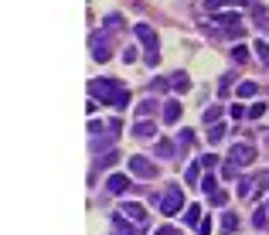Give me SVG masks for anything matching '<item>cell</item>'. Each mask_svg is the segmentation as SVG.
Here are the masks:
<instances>
[{"mask_svg":"<svg viewBox=\"0 0 269 235\" xmlns=\"http://www.w3.org/2000/svg\"><path fill=\"white\" fill-rule=\"evenodd\" d=\"M143 62H146V65H150V68H157V65H160V51H157V48H146Z\"/></svg>","mask_w":269,"mask_h":235,"instance_id":"27","label":"cell"},{"mask_svg":"<svg viewBox=\"0 0 269 235\" xmlns=\"http://www.w3.org/2000/svg\"><path fill=\"white\" fill-rule=\"evenodd\" d=\"M170 89H174V92H188L191 89L188 72H174V75H170Z\"/></svg>","mask_w":269,"mask_h":235,"instance_id":"13","label":"cell"},{"mask_svg":"<svg viewBox=\"0 0 269 235\" xmlns=\"http://www.w3.org/2000/svg\"><path fill=\"white\" fill-rule=\"evenodd\" d=\"M249 0H204V11L208 14H218L225 11V7H246Z\"/></svg>","mask_w":269,"mask_h":235,"instance_id":"9","label":"cell"},{"mask_svg":"<svg viewBox=\"0 0 269 235\" xmlns=\"http://www.w3.org/2000/svg\"><path fill=\"white\" fill-rule=\"evenodd\" d=\"M170 85V78H157V82H154V85H150V92H164Z\"/></svg>","mask_w":269,"mask_h":235,"instance_id":"32","label":"cell"},{"mask_svg":"<svg viewBox=\"0 0 269 235\" xmlns=\"http://www.w3.org/2000/svg\"><path fill=\"white\" fill-rule=\"evenodd\" d=\"M177 120H181V102L177 99H167V102H164V123L174 126Z\"/></svg>","mask_w":269,"mask_h":235,"instance_id":"12","label":"cell"},{"mask_svg":"<svg viewBox=\"0 0 269 235\" xmlns=\"http://www.w3.org/2000/svg\"><path fill=\"white\" fill-rule=\"evenodd\" d=\"M112 235H143V225L130 222V218H123V215L116 212L112 215Z\"/></svg>","mask_w":269,"mask_h":235,"instance_id":"6","label":"cell"},{"mask_svg":"<svg viewBox=\"0 0 269 235\" xmlns=\"http://www.w3.org/2000/svg\"><path fill=\"white\" fill-rule=\"evenodd\" d=\"M256 82H242V85H238V89H235V96H238V99H252V96H256Z\"/></svg>","mask_w":269,"mask_h":235,"instance_id":"17","label":"cell"},{"mask_svg":"<svg viewBox=\"0 0 269 235\" xmlns=\"http://www.w3.org/2000/svg\"><path fill=\"white\" fill-rule=\"evenodd\" d=\"M232 58H235L238 65H242V62H249V48L246 45H235V48H232Z\"/></svg>","mask_w":269,"mask_h":235,"instance_id":"29","label":"cell"},{"mask_svg":"<svg viewBox=\"0 0 269 235\" xmlns=\"http://www.w3.org/2000/svg\"><path fill=\"white\" fill-rule=\"evenodd\" d=\"M119 27H123V17H119V14H106V31L116 34Z\"/></svg>","mask_w":269,"mask_h":235,"instance_id":"20","label":"cell"},{"mask_svg":"<svg viewBox=\"0 0 269 235\" xmlns=\"http://www.w3.org/2000/svg\"><path fill=\"white\" fill-rule=\"evenodd\" d=\"M222 232H225V235L238 232V215H235V212H225V218H222Z\"/></svg>","mask_w":269,"mask_h":235,"instance_id":"15","label":"cell"},{"mask_svg":"<svg viewBox=\"0 0 269 235\" xmlns=\"http://www.w3.org/2000/svg\"><path fill=\"white\" fill-rule=\"evenodd\" d=\"M249 116H252V120L266 116V102H256V106H249Z\"/></svg>","mask_w":269,"mask_h":235,"instance_id":"30","label":"cell"},{"mask_svg":"<svg viewBox=\"0 0 269 235\" xmlns=\"http://www.w3.org/2000/svg\"><path fill=\"white\" fill-rule=\"evenodd\" d=\"M201 120H204V126H215L222 120V106H208V109L201 112Z\"/></svg>","mask_w":269,"mask_h":235,"instance_id":"16","label":"cell"},{"mask_svg":"<svg viewBox=\"0 0 269 235\" xmlns=\"http://www.w3.org/2000/svg\"><path fill=\"white\" fill-rule=\"evenodd\" d=\"M130 170H133L136 178H146V181H154L157 178V164H154V160H146V157H130Z\"/></svg>","mask_w":269,"mask_h":235,"instance_id":"5","label":"cell"},{"mask_svg":"<svg viewBox=\"0 0 269 235\" xmlns=\"http://www.w3.org/2000/svg\"><path fill=\"white\" fill-rule=\"evenodd\" d=\"M154 109H157V102H154V99H150V102H140V106H136V116H140V120H146Z\"/></svg>","mask_w":269,"mask_h":235,"instance_id":"26","label":"cell"},{"mask_svg":"<svg viewBox=\"0 0 269 235\" xmlns=\"http://www.w3.org/2000/svg\"><path fill=\"white\" fill-rule=\"evenodd\" d=\"M181 208H184V191H181V184H170V188L164 191V198H160V215L174 218Z\"/></svg>","mask_w":269,"mask_h":235,"instance_id":"2","label":"cell"},{"mask_svg":"<svg viewBox=\"0 0 269 235\" xmlns=\"http://www.w3.org/2000/svg\"><path fill=\"white\" fill-rule=\"evenodd\" d=\"M106 191H109V194H126V191H130V178H126V174H109Z\"/></svg>","mask_w":269,"mask_h":235,"instance_id":"8","label":"cell"},{"mask_svg":"<svg viewBox=\"0 0 269 235\" xmlns=\"http://www.w3.org/2000/svg\"><path fill=\"white\" fill-rule=\"evenodd\" d=\"M252 48H256V58H259V62H262V65H269V45H266V41L259 38V41H256Z\"/></svg>","mask_w":269,"mask_h":235,"instance_id":"19","label":"cell"},{"mask_svg":"<svg viewBox=\"0 0 269 235\" xmlns=\"http://www.w3.org/2000/svg\"><path fill=\"white\" fill-rule=\"evenodd\" d=\"M154 235H181V232H177V228H170V225H164V228H157Z\"/></svg>","mask_w":269,"mask_h":235,"instance_id":"38","label":"cell"},{"mask_svg":"<svg viewBox=\"0 0 269 235\" xmlns=\"http://www.w3.org/2000/svg\"><path fill=\"white\" fill-rule=\"evenodd\" d=\"M116 160H119V154H116V150H109V154L96 157V164H99V167H112V164H116Z\"/></svg>","mask_w":269,"mask_h":235,"instance_id":"24","label":"cell"},{"mask_svg":"<svg viewBox=\"0 0 269 235\" xmlns=\"http://www.w3.org/2000/svg\"><path fill=\"white\" fill-rule=\"evenodd\" d=\"M123 62H126V65H133V62H136V51H133V48H123Z\"/></svg>","mask_w":269,"mask_h":235,"instance_id":"36","label":"cell"},{"mask_svg":"<svg viewBox=\"0 0 269 235\" xmlns=\"http://www.w3.org/2000/svg\"><path fill=\"white\" fill-rule=\"evenodd\" d=\"M228 160H232V164H238V167H249V164L256 160V146L246 143V140H242V143H232V150H228Z\"/></svg>","mask_w":269,"mask_h":235,"instance_id":"3","label":"cell"},{"mask_svg":"<svg viewBox=\"0 0 269 235\" xmlns=\"http://www.w3.org/2000/svg\"><path fill=\"white\" fill-rule=\"evenodd\" d=\"M222 136H225V123H215L212 130H208V143H218Z\"/></svg>","mask_w":269,"mask_h":235,"instance_id":"25","label":"cell"},{"mask_svg":"<svg viewBox=\"0 0 269 235\" xmlns=\"http://www.w3.org/2000/svg\"><path fill=\"white\" fill-rule=\"evenodd\" d=\"M184 222H188V225H201V208H198V204H191L188 212H184Z\"/></svg>","mask_w":269,"mask_h":235,"instance_id":"21","label":"cell"},{"mask_svg":"<svg viewBox=\"0 0 269 235\" xmlns=\"http://www.w3.org/2000/svg\"><path fill=\"white\" fill-rule=\"evenodd\" d=\"M228 89H232V75H225V78H222V85H218V96L225 99V96H228Z\"/></svg>","mask_w":269,"mask_h":235,"instance_id":"31","label":"cell"},{"mask_svg":"<svg viewBox=\"0 0 269 235\" xmlns=\"http://www.w3.org/2000/svg\"><path fill=\"white\" fill-rule=\"evenodd\" d=\"M119 215H123V218H130V222H136V225H146L143 204H136V201H126L123 208H119Z\"/></svg>","mask_w":269,"mask_h":235,"instance_id":"7","label":"cell"},{"mask_svg":"<svg viewBox=\"0 0 269 235\" xmlns=\"http://www.w3.org/2000/svg\"><path fill=\"white\" fill-rule=\"evenodd\" d=\"M89 96H96L99 102H109L116 109H123L130 102V89H126L119 78H92L89 82Z\"/></svg>","mask_w":269,"mask_h":235,"instance_id":"1","label":"cell"},{"mask_svg":"<svg viewBox=\"0 0 269 235\" xmlns=\"http://www.w3.org/2000/svg\"><path fill=\"white\" fill-rule=\"evenodd\" d=\"M228 112H232L235 120H242V116H249V109H246V106H238V102H235V106H232V109H228Z\"/></svg>","mask_w":269,"mask_h":235,"instance_id":"34","label":"cell"},{"mask_svg":"<svg viewBox=\"0 0 269 235\" xmlns=\"http://www.w3.org/2000/svg\"><path fill=\"white\" fill-rule=\"evenodd\" d=\"M198 232H201V235H212V218H204V222L198 225Z\"/></svg>","mask_w":269,"mask_h":235,"instance_id":"37","label":"cell"},{"mask_svg":"<svg viewBox=\"0 0 269 235\" xmlns=\"http://www.w3.org/2000/svg\"><path fill=\"white\" fill-rule=\"evenodd\" d=\"M92 58L96 62H109V55H112V41H109V31H99V34H92Z\"/></svg>","mask_w":269,"mask_h":235,"instance_id":"4","label":"cell"},{"mask_svg":"<svg viewBox=\"0 0 269 235\" xmlns=\"http://www.w3.org/2000/svg\"><path fill=\"white\" fill-rule=\"evenodd\" d=\"M154 154H157V157H174V143H170V140H157Z\"/></svg>","mask_w":269,"mask_h":235,"instance_id":"18","label":"cell"},{"mask_svg":"<svg viewBox=\"0 0 269 235\" xmlns=\"http://www.w3.org/2000/svg\"><path fill=\"white\" fill-rule=\"evenodd\" d=\"M215 17V24H218V27H235L238 21H242V17H238V11H218V14H212Z\"/></svg>","mask_w":269,"mask_h":235,"instance_id":"11","label":"cell"},{"mask_svg":"<svg viewBox=\"0 0 269 235\" xmlns=\"http://www.w3.org/2000/svg\"><path fill=\"white\" fill-rule=\"evenodd\" d=\"M177 143L191 146V143H194V133H188V130H184V133H177Z\"/></svg>","mask_w":269,"mask_h":235,"instance_id":"35","label":"cell"},{"mask_svg":"<svg viewBox=\"0 0 269 235\" xmlns=\"http://www.w3.org/2000/svg\"><path fill=\"white\" fill-rule=\"evenodd\" d=\"M208 201H212L215 208H222V204L228 201V191H222V188H218V191H212V194H208Z\"/></svg>","mask_w":269,"mask_h":235,"instance_id":"23","label":"cell"},{"mask_svg":"<svg viewBox=\"0 0 269 235\" xmlns=\"http://www.w3.org/2000/svg\"><path fill=\"white\" fill-rule=\"evenodd\" d=\"M133 34L140 38V41H143L146 48H157V34H154V27H150V24H136Z\"/></svg>","mask_w":269,"mask_h":235,"instance_id":"10","label":"cell"},{"mask_svg":"<svg viewBox=\"0 0 269 235\" xmlns=\"http://www.w3.org/2000/svg\"><path fill=\"white\" fill-rule=\"evenodd\" d=\"M198 188H201V191H204V194H212V191H218V181H215V178H212V174H204V178H201V181H198Z\"/></svg>","mask_w":269,"mask_h":235,"instance_id":"22","label":"cell"},{"mask_svg":"<svg viewBox=\"0 0 269 235\" xmlns=\"http://www.w3.org/2000/svg\"><path fill=\"white\" fill-rule=\"evenodd\" d=\"M184 178H188V184H198V181H201V160H198L194 167H188V174H184Z\"/></svg>","mask_w":269,"mask_h":235,"instance_id":"28","label":"cell"},{"mask_svg":"<svg viewBox=\"0 0 269 235\" xmlns=\"http://www.w3.org/2000/svg\"><path fill=\"white\" fill-rule=\"evenodd\" d=\"M215 164H218V157H215V154H208V157H201V167H204V170H212V167H215Z\"/></svg>","mask_w":269,"mask_h":235,"instance_id":"33","label":"cell"},{"mask_svg":"<svg viewBox=\"0 0 269 235\" xmlns=\"http://www.w3.org/2000/svg\"><path fill=\"white\" fill-rule=\"evenodd\" d=\"M154 133H157V126H154V123H146V120H140V123L133 126V136H136V140H150Z\"/></svg>","mask_w":269,"mask_h":235,"instance_id":"14","label":"cell"}]
</instances>
